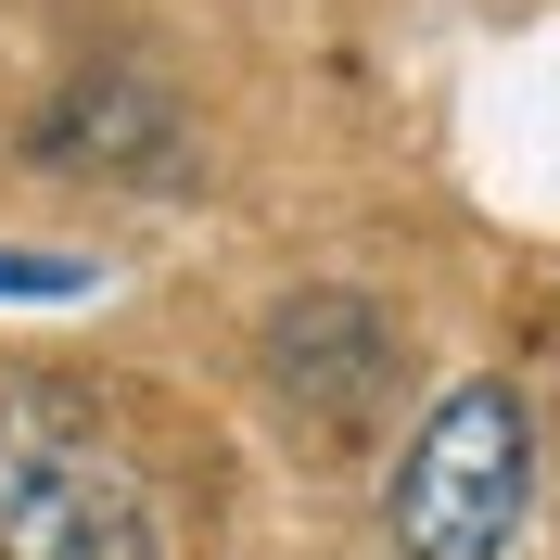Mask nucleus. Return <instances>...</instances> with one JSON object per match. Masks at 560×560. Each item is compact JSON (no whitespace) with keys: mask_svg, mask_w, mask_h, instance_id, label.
<instances>
[{"mask_svg":"<svg viewBox=\"0 0 560 560\" xmlns=\"http://www.w3.org/2000/svg\"><path fill=\"white\" fill-rule=\"evenodd\" d=\"M268 395L280 420H306L318 446H345L357 420L395 395V370H408V345H395V318L370 306V293H345V280H306V293H280L268 306Z\"/></svg>","mask_w":560,"mask_h":560,"instance_id":"3","label":"nucleus"},{"mask_svg":"<svg viewBox=\"0 0 560 560\" xmlns=\"http://www.w3.org/2000/svg\"><path fill=\"white\" fill-rule=\"evenodd\" d=\"M0 560H166L128 446L51 370L0 383Z\"/></svg>","mask_w":560,"mask_h":560,"instance_id":"1","label":"nucleus"},{"mask_svg":"<svg viewBox=\"0 0 560 560\" xmlns=\"http://www.w3.org/2000/svg\"><path fill=\"white\" fill-rule=\"evenodd\" d=\"M90 280V255H13L0 243V293H77Z\"/></svg>","mask_w":560,"mask_h":560,"instance_id":"5","label":"nucleus"},{"mask_svg":"<svg viewBox=\"0 0 560 560\" xmlns=\"http://www.w3.org/2000/svg\"><path fill=\"white\" fill-rule=\"evenodd\" d=\"M38 153H51V166H90V178H153V191L191 166V140H178V103L153 90V77H128V65L77 77L65 103H51V128H38Z\"/></svg>","mask_w":560,"mask_h":560,"instance_id":"4","label":"nucleus"},{"mask_svg":"<svg viewBox=\"0 0 560 560\" xmlns=\"http://www.w3.org/2000/svg\"><path fill=\"white\" fill-rule=\"evenodd\" d=\"M523 510H535V408H523V383L471 370L408 420L383 535H395V560H510Z\"/></svg>","mask_w":560,"mask_h":560,"instance_id":"2","label":"nucleus"}]
</instances>
